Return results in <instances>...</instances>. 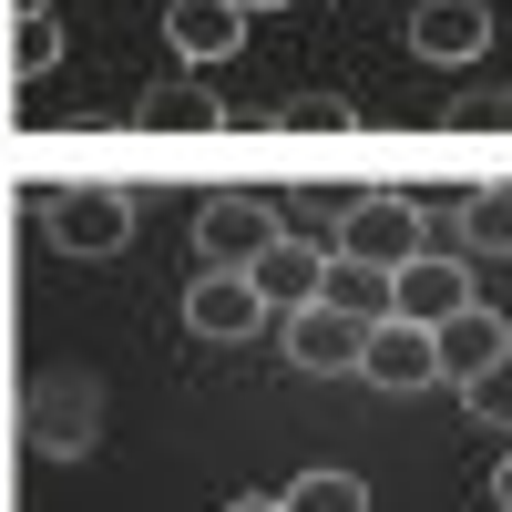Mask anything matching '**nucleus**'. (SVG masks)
Here are the masks:
<instances>
[{
    "label": "nucleus",
    "instance_id": "obj_1",
    "mask_svg": "<svg viewBox=\"0 0 512 512\" xmlns=\"http://www.w3.org/2000/svg\"><path fill=\"white\" fill-rule=\"evenodd\" d=\"M41 236H52L62 256H82V267H103V256L134 246V195L123 185H62L52 205H41Z\"/></svg>",
    "mask_w": 512,
    "mask_h": 512
},
{
    "label": "nucleus",
    "instance_id": "obj_2",
    "mask_svg": "<svg viewBox=\"0 0 512 512\" xmlns=\"http://www.w3.org/2000/svg\"><path fill=\"white\" fill-rule=\"evenodd\" d=\"M328 256H349V267H379V277H400L410 256H420V195H359L349 216H338Z\"/></svg>",
    "mask_w": 512,
    "mask_h": 512
},
{
    "label": "nucleus",
    "instance_id": "obj_3",
    "mask_svg": "<svg viewBox=\"0 0 512 512\" xmlns=\"http://www.w3.org/2000/svg\"><path fill=\"white\" fill-rule=\"evenodd\" d=\"M287 236V216H277V205H256V195H216V205H195V256H205V267H256V256H267Z\"/></svg>",
    "mask_w": 512,
    "mask_h": 512
},
{
    "label": "nucleus",
    "instance_id": "obj_4",
    "mask_svg": "<svg viewBox=\"0 0 512 512\" xmlns=\"http://www.w3.org/2000/svg\"><path fill=\"white\" fill-rule=\"evenodd\" d=\"M359 379H369V390H400V400H420V390H441V359H431V328H410V318H379V328L359 338Z\"/></svg>",
    "mask_w": 512,
    "mask_h": 512
},
{
    "label": "nucleus",
    "instance_id": "obj_5",
    "mask_svg": "<svg viewBox=\"0 0 512 512\" xmlns=\"http://www.w3.org/2000/svg\"><path fill=\"white\" fill-rule=\"evenodd\" d=\"M185 328H195V338H216V349H236V338L267 328V297H256L236 267H205V277L185 287Z\"/></svg>",
    "mask_w": 512,
    "mask_h": 512
},
{
    "label": "nucleus",
    "instance_id": "obj_6",
    "mask_svg": "<svg viewBox=\"0 0 512 512\" xmlns=\"http://www.w3.org/2000/svg\"><path fill=\"white\" fill-rule=\"evenodd\" d=\"M410 52L441 62V72L482 62L492 52V11H482V0H420V11H410Z\"/></svg>",
    "mask_w": 512,
    "mask_h": 512
},
{
    "label": "nucleus",
    "instance_id": "obj_7",
    "mask_svg": "<svg viewBox=\"0 0 512 512\" xmlns=\"http://www.w3.org/2000/svg\"><path fill=\"white\" fill-rule=\"evenodd\" d=\"M461 308H472V267H461V256H410L390 277V318H410V328H441Z\"/></svg>",
    "mask_w": 512,
    "mask_h": 512
},
{
    "label": "nucleus",
    "instance_id": "obj_8",
    "mask_svg": "<svg viewBox=\"0 0 512 512\" xmlns=\"http://www.w3.org/2000/svg\"><path fill=\"white\" fill-rule=\"evenodd\" d=\"M359 318H338V308H318V297H308V308H287V359L297 369H308V379H359Z\"/></svg>",
    "mask_w": 512,
    "mask_h": 512
},
{
    "label": "nucleus",
    "instance_id": "obj_9",
    "mask_svg": "<svg viewBox=\"0 0 512 512\" xmlns=\"http://www.w3.org/2000/svg\"><path fill=\"white\" fill-rule=\"evenodd\" d=\"M431 359H441V379L461 390V379H482L492 359H512V328H502V318L482 308V297H472L461 318H441V328H431Z\"/></svg>",
    "mask_w": 512,
    "mask_h": 512
},
{
    "label": "nucleus",
    "instance_id": "obj_10",
    "mask_svg": "<svg viewBox=\"0 0 512 512\" xmlns=\"http://www.w3.org/2000/svg\"><path fill=\"white\" fill-rule=\"evenodd\" d=\"M318 277H328V246H308V236H277V246L246 267V287L267 297V308H308V297H318Z\"/></svg>",
    "mask_w": 512,
    "mask_h": 512
},
{
    "label": "nucleus",
    "instance_id": "obj_11",
    "mask_svg": "<svg viewBox=\"0 0 512 512\" xmlns=\"http://www.w3.org/2000/svg\"><path fill=\"white\" fill-rule=\"evenodd\" d=\"M164 41H175L185 62H226L246 41V11L236 0H175V11H164Z\"/></svg>",
    "mask_w": 512,
    "mask_h": 512
},
{
    "label": "nucleus",
    "instance_id": "obj_12",
    "mask_svg": "<svg viewBox=\"0 0 512 512\" xmlns=\"http://www.w3.org/2000/svg\"><path fill=\"white\" fill-rule=\"evenodd\" d=\"M144 123H154V134H226L236 113L205 93V82H154V93H144Z\"/></svg>",
    "mask_w": 512,
    "mask_h": 512
},
{
    "label": "nucleus",
    "instance_id": "obj_13",
    "mask_svg": "<svg viewBox=\"0 0 512 512\" xmlns=\"http://www.w3.org/2000/svg\"><path fill=\"white\" fill-rule=\"evenodd\" d=\"M318 308H338V318L379 328V318H390V277H379V267H349V256H328V277H318Z\"/></svg>",
    "mask_w": 512,
    "mask_h": 512
},
{
    "label": "nucleus",
    "instance_id": "obj_14",
    "mask_svg": "<svg viewBox=\"0 0 512 512\" xmlns=\"http://www.w3.org/2000/svg\"><path fill=\"white\" fill-rule=\"evenodd\" d=\"M451 216H461V256H512V185H472Z\"/></svg>",
    "mask_w": 512,
    "mask_h": 512
},
{
    "label": "nucleus",
    "instance_id": "obj_15",
    "mask_svg": "<svg viewBox=\"0 0 512 512\" xmlns=\"http://www.w3.org/2000/svg\"><path fill=\"white\" fill-rule=\"evenodd\" d=\"M277 502H287V512H369V482H359V472H328V461H318V472H297Z\"/></svg>",
    "mask_w": 512,
    "mask_h": 512
},
{
    "label": "nucleus",
    "instance_id": "obj_16",
    "mask_svg": "<svg viewBox=\"0 0 512 512\" xmlns=\"http://www.w3.org/2000/svg\"><path fill=\"white\" fill-rule=\"evenodd\" d=\"M369 185H297V205H287V236H308V246H328L338 236V216H349Z\"/></svg>",
    "mask_w": 512,
    "mask_h": 512
},
{
    "label": "nucleus",
    "instance_id": "obj_17",
    "mask_svg": "<svg viewBox=\"0 0 512 512\" xmlns=\"http://www.w3.org/2000/svg\"><path fill=\"white\" fill-rule=\"evenodd\" d=\"M52 62H62V21H52V11H41V21H11V72L41 82Z\"/></svg>",
    "mask_w": 512,
    "mask_h": 512
},
{
    "label": "nucleus",
    "instance_id": "obj_18",
    "mask_svg": "<svg viewBox=\"0 0 512 512\" xmlns=\"http://www.w3.org/2000/svg\"><path fill=\"white\" fill-rule=\"evenodd\" d=\"M461 410H472L482 431H512V359H492L482 379H461Z\"/></svg>",
    "mask_w": 512,
    "mask_h": 512
},
{
    "label": "nucleus",
    "instance_id": "obj_19",
    "mask_svg": "<svg viewBox=\"0 0 512 512\" xmlns=\"http://www.w3.org/2000/svg\"><path fill=\"white\" fill-rule=\"evenodd\" d=\"M277 123H287V134H349V123H359V103H349V93H297Z\"/></svg>",
    "mask_w": 512,
    "mask_h": 512
},
{
    "label": "nucleus",
    "instance_id": "obj_20",
    "mask_svg": "<svg viewBox=\"0 0 512 512\" xmlns=\"http://www.w3.org/2000/svg\"><path fill=\"white\" fill-rule=\"evenodd\" d=\"M492 512H512V451H502V472H492Z\"/></svg>",
    "mask_w": 512,
    "mask_h": 512
},
{
    "label": "nucleus",
    "instance_id": "obj_21",
    "mask_svg": "<svg viewBox=\"0 0 512 512\" xmlns=\"http://www.w3.org/2000/svg\"><path fill=\"white\" fill-rule=\"evenodd\" d=\"M226 512H287V502H277V492H246V502H226Z\"/></svg>",
    "mask_w": 512,
    "mask_h": 512
},
{
    "label": "nucleus",
    "instance_id": "obj_22",
    "mask_svg": "<svg viewBox=\"0 0 512 512\" xmlns=\"http://www.w3.org/2000/svg\"><path fill=\"white\" fill-rule=\"evenodd\" d=\"M41 11H52V0H11V21H41Z\"/></svg>",
    "mask_w": 512,
    "mask_h": 512
},
{
    "label": "nucleus",
    "instance_id": "obj_23",
    "mask_svg": "<svg viewBox=\"0 0 512 512\" xmlns=\"http://www.w3.org/2000/svg\"><path fill=\"white\" fill-rule=\"evenodd\" d=\"M236 11H246V21H256V11H287V0H236Z\"/></svg>",
    "mask_w": 512,
    "mask_h": 512
}]
</instances>
